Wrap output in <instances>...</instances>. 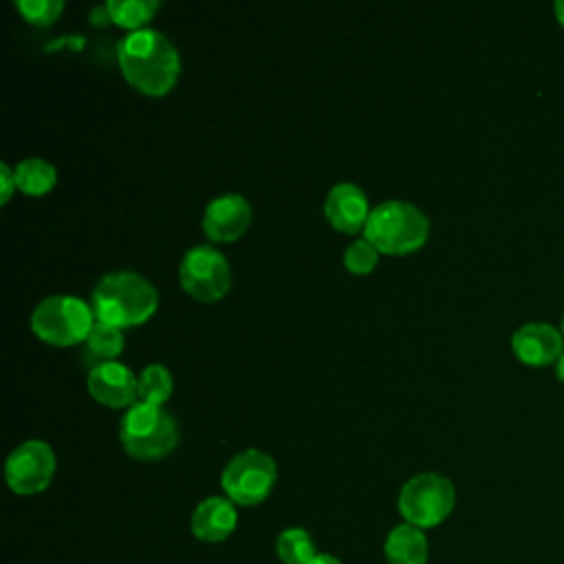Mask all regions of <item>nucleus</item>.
<instances>
[{"label": "nucleus", "mask_w": 564, "mask_h": 564, "mask_svg": "<svg viewBox=\"0 0 564 564\" xmlns=\"http://www.w3.org/2000/svg\"><path fill=\"white\" fill-rule=\"evenodd\" d=\"M123 77L145 95H165L178 79L181 55L167 35L156 29H137L117 44Z\"/></svg>", "instance_id": "1"}, {"label": "nucleus", "mask_w": 564, "mask_h": 564, "mask_svg": "<svg viewBox=\"0 0 564 564\" xmlns=\"http://www.w3.org/2000/svg\"><path fill=\"white\" fill-rule=\"evenodd\" d=\"M156 306L159 291L137 271H110L97 280L90 293L95 319L117 328L148 322Z\"/></svg>", "instance_id": "2"}, {"label": "nucleus", "mask_w": 564, "mask_h": 564, "mask_svg": "<svg viewBox=\"0 0 564 564\" xmlns=\"http://www.w3.org/2000/svg\"><path fill=\"white\" fill-rule=\"evenodd\" d=\"M430 220L408 200H383L370 209L364 225V238L383 253H410L425 245Z\"/></svg>", "instance_id": "3"}, {"label": "nucleus", "mask_w": 564, "mask_h": 564, "mask_svg": "<svg viewBox=\"0 0 564 564\" xmlns=\"http://www.w3.org/2000/svg\"><path fill=\"white\" fill-rule=\"evenodd\" d=\"M119 441L132 458L159 460L176 447L178 425L163 405L137 401L119 421Z\"/></svg>", "instance_id": "4"}, {"label": "nucleus", "mask_w": 564, "mask_h": 564, "mask_svg": "<svg viewBox=\"0 0 564 564\" xmlns=\"http://www.w3.org/2000/svg\"><path fill=\"white\" fill-rule=\"evenodd\" d=\"M93 324L95 313L90 304L66 293L46 295L31 313V330L53 346L84 344Z\"/></svg>", "instance_id": "5"}, {"label": "nucleus", "mask_w": 564, "mask_h": 564, "mask_svg": "<svg viewBox=\"0 0 564 564\" xmlns=\"http://www.w3.org/2000/svg\"><path fill=\"white\" fill-rule=\"evenodd\" d=\"M456 491L449 478L425 471L410 478L399 494V511L408 524L427 529L441 524L454 509Z\"/></svg>", "instance_id": "6"}, {"label": "nucleus", "mask_w": 564, "mask_h": 564, "mask_svg": "<svg viewBox=\"0 0 564 564\" xmlns=\"http://www.w3.org/2000/svg\"><path fill=\"white\" fill-rule=\"evenodd\" d=\"M178 280L194 300L216 302L231 286V267L216 247L194 245L181 258Z\"/></svg>", "instance_id": "7"}, {"label": "nucleus", "mask_w": 564, "mask_h": 564, "mask_svg": "<svg viewBox=\"0 0 564 564\" xmlns=\"http://www.w3.org/2000/svg\"><path fill=\"white\" fill-rule=\"evenodd\" d=\"M275 474V463L269 454L245 449L225 465L220 485L231 502L258 505L271 494Z\"/></svg>", "instance_id": "8"}, {"label": "nucleus", "mask_w": 564, "mask_h": 564, "mask_svg": "<svg viewBox=\"0 0 564 564\" xmlns=\"http://www.w3.org/2000/svg\"><path fill=\"white\" fill-rule=\"evenodd\" d=\"M55 474V452L48 443L31 438L18 445L4 465V478L11 491L20 496L40 494Z\"/></svg>", "instance_id": "9"}, {"label": "nucleus", "mask_w": 564, "mask_h": 564, "mask_svg": "<svg viewBox=\"0 0 564 564\" xmlns=\"http://www.w3.org/2000/svg\"><path fill=\"white\" fill-rule=\"evenodd\" d=\"M88 392L108 408H130L139 401V377L121 361H104L88 370Z\"/></svg>", "instance_id": "10"}, {"label": "nucleus", "mask_w": 564, "mask_h": 564, "mask_svg": "<svg viewBox=\"0 0 564 564\" xmlns=\"http://www.w3.org/2000/svg\"><path fill=\"white\" fill-rule=\"evenodd\" d=\"M249 223H251V205L238 192L220 194L205 205L203 229L209 240H216V242L236 240L238 236L245 234Z\"/></svg>", "instance_id": "11"}, {"label": "nucleus", "mask_w": 564, "mask_h": 564, "mask_svg": "<svg viewBox=\"0 0 564 564\" xmlns=\"http://www.w3.org/2000/svg\"><path fill=\"white\" fill-rule=\"evenodd\" d=\"M511 348L527 366H549L562 357L564 335L546 322H529L513 333Z\"/></svg>", "instance_id": "12"}, {"label": "nucleus", "mask_w": 564, "mask_h": 564, "mask_svg": "<svg viewBox=\"0 0 564 564\" xmlns=\"http://www.w3.org/2000/svg\"><path fill=\"white\" fill-rule=\"evenodd\" d=\"M324 214L335 229L355 234L364 229L370 216V203L359 185L344 181L328 189L324 200Z\"/></svg>", "instance_id": "13"}, {"label": "nucleus", "mask_w": 564, "mask_h": 564, "mask_svg": "<svg viewBox=\"0 0 564 564\" xmlns=\"http://www.w3.org/2000/svg\"><path fill=\"white\" fill-rule=\"evenodd\" d=\"M236 509L229 498L212 496L198 502L192 513V533L203 542H223L236 529Z\"/></svg>", "instance_id": "14"}, {"label": "nucleus", "mask_w": 564, "mask_h": 564, "mask_svg": "<svg viewBox=\"0 0 564 564\" xmlns=\"http://www.w3.org/2000/svg\"><path fill=\"white\" fill-rule=\"evenodd\" d=\"M386 557L390 564H425L427 540L419 527L399 524L386 538Z\"/></svg>", "instance_id": "15"}, {"label": "nucleus", "mask_w": 564, "mask_h": 564, "mask_svg": "<svg viewBox=\"0 0 564 564\" xmlns=\"http://www.w3.org/2000/svg\"><path fill=\"white\" fill-rule=\"evenodd\" d=\"M123 346H126V339L121 328L95 319L90 333L84 339V359L90 364V368L104 361H115V357L123 350Z\"/></svg>", "instance_id": "16"}, {"label": "nucleus", "mask_w": 564, "mask_h": 564, "mask_svg": "<svg viewBox=\"0 0 564 564\" xmlns=\"http://www.w3.org/2000/svg\"><path fill=\"white\" fill-rule=\"evenodd\" d=\"M57 181V170L53 163L40 156H26L15 167V183L18 189L29 196L46 194Z\"/></svg>", "instance_id": "17"}, {"label": "nucleus", "mask_w": 564, "mask_h": 564, "mask_svg": "<svg viewBox=\"0 0 564 564\" xmlns=\"http://www.w3.org/2000/svg\"><path fill=\"white\" fill-rule=\"evenodd\" d=\"M159 7H161L159 0H108L106 2L110 20L132 31L143 29V24L152 20Z\"/></svg>", "instance_id": "18"}, {"label": "nucleus", "mask_w": 564, "mask_h": 564, "mask_svg": "<svg viewBox=\"0 0 564 564\" xmlns=\"http://www.w3.org/2000/svg\"><path fill=\"white\" fill-rule=\"evenodd\" d=\"M174 388L172 372L163 364H148L139 375V401L163 405Z\"/></svg>", "instance_id": "19"}, {"label": "nucleus", "mask_w": 564, "mask_h": 564, "mask_svg": "<svg viewBox=\"0 0 564 564\" xmlns=\"http://www.w3.org/2000/svg\"><path fill=\"white\" fill-rule=\"evenodd\" d=\"M278 557L284 564H308L317 557L315 542L304 529H286L278 535L275 542Z\"/></svg>", "instance_id": "20"}, {"label": "nucleus", "mask_w": 564, "mask_h": 564, "mask_svg": "<svg viewBox=\"0 0 564 564\" xmlns=\"http://www.w3.org/2000/svg\"><path fill=\"white\" fill-rule=\"evenodd\" d=\"M379 260V249L366 238L355 240L344 251V264L352 273H370Z\"/></svg>", "instance_id": "21"}, {"label": "nucleus", "mask_w": 564, "mask_h": 564, "mask_svg": "<svg viewBox=\"0 0 564 564\" xmlns=\"http://www.w3.org/2000/svg\"><path fill=\"white\" fill-rule=\"evenodd\" d=\"M18 11L37 26H46L55 22L64 9L62 0H15Z\"/></svg>", "instance_id": "22"}, {"label": "nucleus", "mask_w": 564, "mask_h": 564, "mask_svg": "<svg viewBox=\"0 0 564 564\" xmlns=\"http://www.w3.org/2000/svg\"><path fill=\"white\" fill-rule=\"evenodd\" d=\"M15 187V170H11L7 163H0V203H7Z\"/></svg>", "instance_id": "23"}, {"label": "nucleus", "mask_w": 564, "mask_h": 564, "mask_svg": "<svg viewBox=\"0 0 564 564\" xmlns=\"http://www.w3.org/2000/svg\"><path fill=\"white\" fill-rule=\"evenodd\" d=\"M308 564H341L339 560H335L333 555H326V553H317V557L313 560V562H308Z\"/></svg>", "instance_id": "24"}, {"label": "nucleus", "mask_w": 564, "mask_h": 564, "mask_svg": "<svg viewBox=\"0 0 564 564\" xmlns=\"http://www.w3.org/2000/svg\"><path fill=\"white\" fill-rule=\"evenodd\" d=\"M555 375H557V379L564 383V352H562V357L555 361Z\"/></svg>", "instance_id": "25"}, {"label": "nucleus", "mask_w": 564, "mask_h": 564, "mask_svg": "<svg viewBox=\"0 0 564 564\" xmlns=\"http://www.w3.org/2000/svg\"><path fill=\"white\" fill-rule=\"evenodd\" d=\"M553 9H555V15H557L560 24L564 26V0H557V2L553 4Z\"/></svg>", "instance_id": "26"}, {"label": "nucleus", "mask_w": 564, "mask_h": 564, "mask_svg": "<svg viewBox=\"0 0 564 564\" xmlns=\"http://www.w3.org/2000/svg\"><path fill=\"white\" fill-rule=\"evenodd\" d=\"M560 330H562V335H564V315H562V328H560Z\"/></svg>", "instance_id": "27"}]
</instances>
